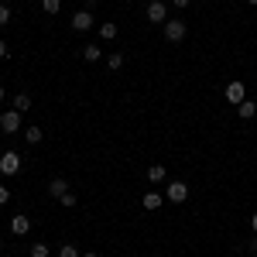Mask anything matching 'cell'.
I'll list each match as a JSON object with an SVG mask.
<instances>
[{
	"instance_id": "52a82bcc",
	"label": "cell",
	"mask_w": 257,
	"mask_h": 257,
	"mask_svg": "<svg viewBox=\"0 0 257 257\" xmlns=\"http://www.w3.org/2000/svg\"><path fill=\"white\" fill-rule=\"evenodd\" d=\"M72 28L76 31H89L93 28V11H76L72 14Z\"/></svg>"
},
{
	"instance_id": "4dcf8cb0",
	"label": "cell",
	"mask_w": 257,
	"mask_h": 257,
	"mask_svg": "<svg viewBox=\"0 0 257 257\" xmlns=\"http://www.w3.org/2000/svg\"><path fill=\"white\" fill-rule=\"evenodd\" d=\"M254 254H257V247H254Z\"/></svg>"
},
{
	"instance_id": "ac0fdd59",
	"label": "cell",
	"mask_w": 257,
	"mask_h": 257,
	"mask_svg": "<svg viewBox=\"0 0 257 257\" xmlns=\"http://www.w3.org/2000/svg\"><path fill=\"white\" fill-rule=\"evenodd\" d=\"M59 7H62V0H41V11L45 14H59Z\"/></svg>"
},
{
	"instance_id": "9a60e30c",
	"label": "cell",
	"mask_w": 257,
	"mask_h": 257,
	"mask_svg": "<svg viewBox=\"0 0 257 257\" xmlns=\"http://www.w3.org/2000/svg\"><path fill=\"white\" fill-rule=\"evenodd\" d=\"M82 59H86V62H99V59H103V48H96V45H86V48H82Z\"/></svg>"
},
{
	"instance_id": "9c48e42d",
	"label": "cell",
	"mask_w": 257,
	"mask_h": 257,
	"mask_svg": "<svg viewBox=\"0 0 257 257\" xmlns=\"http://www.w3.org/2000/svg\"><path fill=\"white\" fill-rule=\"evenodd\" d=\"M31 230V219L24 216V213H18V216H11V233H18V237H24Z\"/></svg>"
},
{
	"instance_id": "484cf974",
	"label": "cell",
	"mask_w": 257,
	"mask_h": 257,
	"mask_svg": "<svg viewBox=\"0 0 257 257\" xmlns=\"http://www.w3.org/2000/svg\"><path fill=\"white\" fill-rule=\"evenodd\" d=\"M93 7H96V0H86V4H82V11H93Z\"/></svg>"
},
{
	"instance_id": "d4e9b609",
	"label": "cell",
	"mask_w": 257,
	"mask_h": 257,
	"mask_svg": "<svg viewBox=\"0 0 257 257\" xmlns=\"http://www.w3.org/2000/svg\"><path fill=\"white\" fill-rule=\"evenodd\" d=\"M172 4H175L178 11H185V7H189V4H192V0H172Z\"/></svg>"
},
{
	"instance_id": "e0dca14e",
	"label": "cell",
	"mask_w": 257,
	"mask_h": 257,
	"mask_svg": "<svg viewBox=\"0 0 257 257\" xmlns=\"http://www.w3.org/2000/svg\"><path fill=\"white\" fill-rule=\"evenodd\" d=\"M31 257H48L52 250H48V243H31V250H28Z\"/></svg>"
},
{
	"instance_id": "5bb4252c",
	"label": "cell",
	"mask_w": 257,
	"mask_h": 257,
	"mask_svg": "<svg viewBox=\"0 0 257 257\" xmlns=\"http://www.w3.org/2000/svg\"><path fill=\"white\" fill-rule=\"evenodd\" d=\"M41 138H45V131H41L38 123H35V127H28V131H24V141H28V144H41Z\"/></svg>"
},
{
	"instance_id": "2e32d148",
	"label": "cell",
	"mask_w": 257,
	"mask_h": 257,
	"mask_svg": "<svg viewBox=\"0 0 257 257\" xmlns=\"http://www.w3.org/2000/svg\"><path fill=\"white\" fill-rule=\"evenodd\" d=\"M14 110H18V113L31 110V96H28V93H18V96H14Z\"/></svg>"
},
{
	"instance_id": "30bf717a",
	"label": "cell",
	"mask_w": 257,
	"mask_h": 257,
	"mask_svg": "<svg viewBox=\"0 0 257 257\" xmlns=\"http://www.w3.org/2000/svg\"><path fill=\"white\" fill-rule=\"evenodd\" d=\"M65 192H69V182H65V178H52V182H48V196L52 199H62Z\"/></svg>"
},
{
	"instance_id": "277c9868",
	"label": "cell",
	"mask_w": 257,
	"mask_h": 257,
	"mask_svg": "<svg viewBox=\"0 0 257 257\" xmlns=\"http://www.w3.org/2000/svg\"><path fill=\"white\" fill-rule=\"evenodd\" d=\"M161 28H165V38L168 41H182L185 38V35H189V28H185V21H165V24H161Z\"/></svg>"
},
{
	"instance_id": "603a6c76",
	"label": "cell",
	"mask_w": 257,
	"mask_h": 257,
	"mask_svg": "<svg viewBox=\"0 0 257 257\" xmlns=\"http://www.w3.org/2000/svg\"><path fill=\"white\" fill-rule=\"evenodd\" d=\"M4 202H11V189H7V185H0V206H4Z\"/></svg>"
},
{
	"instance_id": "83f0119b",
	"label": "cell",
	"mask_w": 257,
	"mask_h": 257,
	"mask_svg": "<svg viewBox=\"0 0 257 257\" xmlns=\"http://www.w3.org/2000/svg\"><path fill=\"white\" fill-rule=\"evenodd\" d=\"M0 103H4V86H0Z\"/></svg>"
},
{
	"instance_id": "f546056e",
	"label": "cell",
	"mask_w": 257,
	"mask_h": 257,
	"mask_svg": "<svg viewBox=\"0 0 257 257\" xmlns=\"http://www.w3.org/2000/svg\"><path fill=\"white\" fill-rule=\"evenodd\" d=\"M82 257H96V254H82Z\"/></svg>"
},
{
	"instance_id": "d6986e66",
	"label": "cell",
	"mask_w": 257,
	"mask_h": 257,
	"mask_svg": "<svg viewBox=\"0 0 257 257\" xmlns=\"http://www.w3.org/2000/svg\"><path fill=\"white\" fill-rule=\"evenodd\" d=\"M62 206H65V209H72V206H76V202H79V196H76V192H72V189H69V192H65V196L59 199Z\"/></svg>"
},
{
	"instance_id": "3957f363",
	"label": "cell",
	"mask_w": 257,
	"mask_h": 257,
	"mask_svg": "<svg viewBox=\"0 0 257 257\" xmlns=\"http://www.w3.org/2000/svg\"><path fill=\"white\" fill-rule=\"evenodd\" d=\"M165 199H168V202H185V199H189V185H185V182H168V185H165Z\"/></svg>"
},
{
	"instance_id": "4fadbf2b",
	"label": "cell",
	"mask_w": 257,
	"mask_h": 257,
	"mask_svg": "<svg viewBox=\"0 0 257 257\" xmlns=\"http://www.w3.org/2000/svg\"><path fill=\"white\" fill-rule=\"evenodd\" d=\"M148 182H151V185L165 182V165H148Z\"/></svg>"
},
{
	"instance_id": "4316f807",
	"label": "cell",
	"mask_w": 257,
	"mask_h": 257,
	"mask_svg": "<svg viewBox=\"0 0 257 257\" xmlns=\"http://www.w3.org/2000/svg\"><path fill=\"white\" fill-rule=\"evenodd\" d=\"M250 230H254V233H257V213H254V216H250Z\"/></svg>"
},
{
	"instance_id": "7a4b0ae2",
	"label": "cell",
	"mask_w": 257,
	"mask_h": 257,
	"mask_svg": "<svg viewBox=\"0 0 257 257\" xmlns=\"http://www.w3.org/2000/svg\"><path fill=\"white\" fill-rule=\"evenodd\" d=\"M168 21V4L165 0H151L148 4V24H165Z\"/></svg>"
},
{
	"instance_id": "ba28073f",
	"label": "cell",
	"mask_w": 257,
	"mask_h": 257,
	"mask_svg": "<svg viewBox=\"0 0 257 257\" xmlns=\"http://www.w3.org/2000/svg\"><path fill=\"white\" fill-rule=\"evenodd\" d=\"M161 202H165V196H161V192H144V199H141V206H144L148 213H158Z\"/></svg>"
},
{
	"instance_id": "8fae6325",
	"label": "cell",
	"mask_w": 257,
	"mask_h": 257,
	"mask_svg": "<svg viewBox=\"0 0 257 257\" xmlns=\"http://www.w3.org/2000/svg\"><path fill=\"white\" fill-rule=\"evenodd\" d=\"M237 113H240V120H254L257 117V103L254 99H243V103L237 106Z\"/></svg>"
},
{
	"instance_id": "f1b7e54d",
	"label": "cell",
	"mask_w": 257,
	"mask_h": 257,
	"mask_svg": "<svg viewBox=\"0 0 257 257\" xmlns=\"http://www.w3.org/2000/svg\"><path fill=\"white\" fill-rule=\"evenodd\" d=\"M247 4H254V7H257V0H247Z\"/></svg>"
},
{
	"instance_id": "7c38bea8",
	"label": "cell",
	"mask_w": 257,
	"mask_h": 257,
	"mask_svg": "<svg viewBox=\"0 0 257 257\" xmlns=\"http://www.w3.org/2000/svg\"><path fill=\"white\" fill-rule=\"evenodd\" d=\"M117 35H120V28L113 24V21H103V24H99V38L103 41H113Z\"/></svg>"
},
{
	"instance_id": "ffe728a7",
	"label": "cell",
	"mask_w": 257,
	"mask_h": 257,
	"mask_svg": "<svg viewBox=\"0 0 257 257\" xmlns=\"http://www.w3.org/2000/svg\"><path fill=\"white\" fill-rule=\"evenodd\" d=\"M106 65H110V69H120V65H123V52H113V55H106Z\"/></svg>"
},
{
	"instance_id": "44dd1931",
	"label": "cell",
	"mask_w": 257,
	"mask_h": 257,
	"mask_svg": "<svg viewBox=\"0 0 257 257\" xmlns=\"http://www.w3.org/2000/svg\"><path fill=\"white\" fill-rule=\"evenodd\" d=\"M59 257H82V254H79V250H76V247H72V243H62Z\"/></svg>"
},
{
	"instance_id": "cb8c5ba5",
	"label": "cell",
	"mask_w": 257,
	"mask_h": 257,
	"mask_svg": "<svg viewBox=\"0 0 257 257\" xmlns=\"http://www.w3.org/2000/svg\"><path fill=\"white\" fill-rule=\"evenodd\" d=\"M7 55H11V45H7V41L0 38V59H7Z\"/></svg>"
},
{
	"instance_id": "5b68a950",
	"label": "cell",
	"mask_w": 257,
	"mask_h": 257,
	"mask_svg": "<svg viewBox=\"0 0 257 257\" xmlns=\"http://www.w3.org/2000/svg\"><path fill=\"white\" fill-rule=\"evenodd\" d=\"M0 131H4V134H18V131H21V113H18V110L0 113Z\"/></svg>"
},
{
	"instance_id": "7402d4cb",
	"label": "cell",
	"mask_w": 257,
	"mask_h": 257,
	"mask_svg": "<svg viewBox=\"0 0 257 257\" xmlns=\"http://www.w3.org/2000/svg\"><path fill=\"white\" fill-rule=\"evenodd\" d=\"M4 24H11V7H7V4H0V28H4Z\"/></svg>"
},
{
	"instance_id": "8992f818",
	"label": "cell",
	"mask_w": 257,
	"mask_h": 257,
	"mask_svg": "<svg viewBox=\"0 0 257 257\" xmlns=\"http://www.w3.org/2000/svg\"><path fill=\"white\" fill-rule=\"evenodd\" d=\"M223 96L230 99V103H243V99H247V86H243V82H230V86H226V89H223Z\"/></svg>"
},
{
	"instance_id": "6da1fadb",
	"label": "cell",
	"mask_w": 257,
	"mask_h": 257,
	"mask_svg": "<svg viewBox=\"0 0 257 257\" xmlns=\"http://www.w3.org/2000/svg\"><path fill=\"white\" fill-rule=\"evenodd\" d=\"M21 172V155L18 151H4V155H0V175H18Z\"/></svg>"
}]
</instances>
